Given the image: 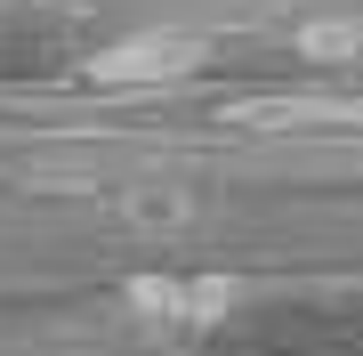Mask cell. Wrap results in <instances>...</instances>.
I'll use <instances>...</instances> for the list:
<instances>
[{
  "label": "cell",
  "mask_w": 363,
  "mask_h": 356,
  "mask_svg": "<svg viewBox=\"0 0 363 356\" xmlns=\"http://www.w3.org/2000/svg\"><path fill=\"white\" fill-rule=\"evenodd\" d=\"M121 308H130V324L145 340L194 348V340H210V332L242 308V284L234 276H202V267H154V276H138L121 291Z\"/></svg>",
  "instance_id": "6da1fadb"
},
{
  "label": "cell",
  "mask_w": 363,
  "mask_h": 356,
  "mask_svg": "<svg viewBox=\"0 0 363 356\" xmlns=\"http://www.w3.org/2000/svg\"><path fill=\"white\" fill-rule=\"evenodd\" d=\"M298 41H307L315 57H355V49H363V25H307Z\"/></svg>",
  "instance_id": "277c9868"
},
{
  "label": "cell",
  "mask_w": 363,
  "mask_h": 356,
  "mask_svg": "<svg viewBox=\"0 0 363 356\" xmlns=\"http://www.w3.org/2000/svg\"><path fill=\"white\" fill-rule=\"evenodd\" d=\"M194 65H202L194 33H130V41H105L89 57V81H105V90H162V81H186Z\"/></svg>",
  "instance_id": "7a4b0ae2"
},
{
  "label": "cell",
  "mask_w": 363,
  "mask_h": 356,
  "mask_svg": "<svg viewBox=\"0 0 363 356\" xmlns=\"http://www.w3.org/2000/svg\"><path fill=\"white\" fill-rule=\"evenodd\" d=\"M113 219L130 227V235H186V227L202 219V195L186 178H162V171H138L113 186Z\"/></svg>",
  "instance_id": "3957f363"
}]
</instances>
